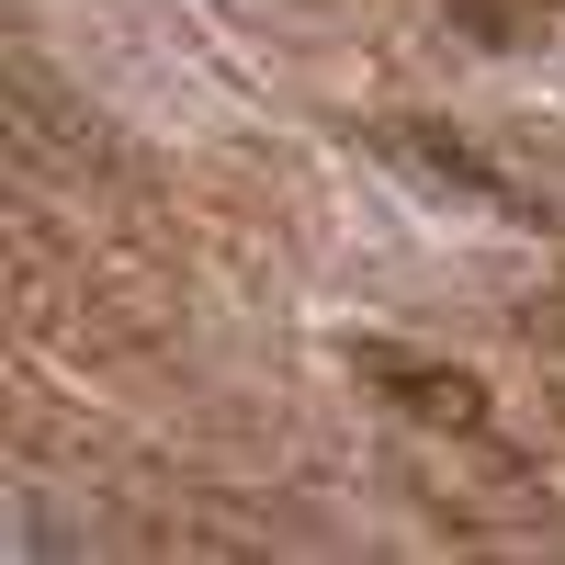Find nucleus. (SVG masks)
Returning <instances> with one entry per match:
<instances>
[{
    "label": "nucleus",
    "mask_w": 565,
    "mask_h": 565,
    "mask_svg": "<svg viewBox=\"0 0 565 565\" xmlns=\"http://www.w3.org/2000/svg\"><path fill=\"white\" fill-rule=\"evenodd\" d=\"M351 373H362V385H385L407 418H430V430H487V385H476L463 362L396 351V340H351Z\"/></svg>",
    "instance_id": "obj_1"
},
{
    "label": "nucleus",
    "mask_w": 565,
    "mask_h": 565,
    "mask_svg": "<svg viewBox=\"0 0 565 565\" xmlns=\"http://www.w3.org/2000/svg\"><path fill=\"white\" fill-rule=\"evenodd\" d=\"M396 159H407V170H430L441 193H476V204H487V215H509V226H543V204H532L509 170H487L476 148H452V136H430V125H396Z\"/></svg>",
    "instance_id": "obj_2"
}]
</instances>
